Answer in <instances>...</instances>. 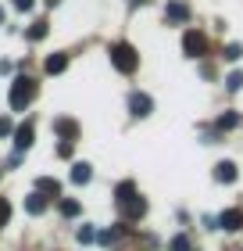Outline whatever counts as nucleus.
<instances>
[{
	"label": "nucleus",
	"instance_id": "f257e3e1",
	"mask_svg": "<svg viewBox=\"0 0 243 251\" xmlns=\"http://www.w3.org/2000/svg\"><path fill=\"white\" fill-rule=\"evenodd\" d=\"M108 54H111V65L118 68L122 75L136 72V65H140V54H136V47H133V43H125V40L111 43V47H108Z\"/></svg>",
	"mask_w": 243,
	"mask_h": 251
},
{
	"label": "nucleus",
	"instance_id": "f03ea898",
	"mask_svg": "<svg viewBox=\"0 0 243 251\" xmlns=\"http://www.w3.org/2000/svg\"><path fill=\"white\" fill-rule=\"evenodd\" d=\"M32 97H36V83H32L29 75H18L15 83H11V94H7L11 108H15V111H25Z\"/></svg>",
	"mask_w": 243,
	"mask_h": 251
},
{
	"label": "nucleus",
	"instance_id": "7ed1b4c3",
	"mask_svg": "<svg viewBox=\"0 0 243 251\" xmlns=\"http://www.w3.org/2000/svg\"><path fill=\"white\" fill-rule=\"evenodd\" d=\"M204 50H207V40H204V32L190 29L186 36H182V54H186V58H204Z\"/></svg>",
	"mask_w": 243,
	"mask_h": 251
},
{
	"label": "nucleus",
	"instance_id": "20e7f679",
	"mask_svg": "<svg viewBox=\"0 0 243 251\" xmlns=\"http://www.w3.org/2000/svg\"><path fill=\"white\" fill-rule=\"evenodd\" d=\"M129 111L136 119H147L150 111H154V100H150L147 94H140V90H136V94H129Z\"/></svg>",
	"mask_w": 243,
	"mask_h": 251
},
{
	"label": "nucleus",
	"instance_id": "39448f33",
	"mask_svg": "<svg viewBox=\"0 0 243 251\" xmlns=\"http://www.w3.org/2000/svg\"><path fill=\"white\" fill-rule=\"evenodd\" d=\"M32 140H36V129H32V122H22L18 129H15V151H18V154L29 151Z\"/></svg>",
	"mask_w": 243,
	"mask_h": 251
},
{
	"label": "nucleus",
	"instance_id": "423d86ee",
	"mask_svg": "<svg viewBox=\"0 0 243 251\" xmlns=\"http://www.w3.org/2000/svg\"><path fill=\"white\" fill-rule=\"evenodd\" d=\"M218 226H222V230H229V233L243 230V212H240V208H225L222 215H218Z\"/></svg>",
	"mask_w": 243,
	"mask_h": 251
},
{
	"label": "nucleus",
	"instance_id": "0eeeda50",
	"mask_svg": "<svg viewBox=\"0 0 243 251\" xmlns=\"http://www.w3.org/2000/svg\"><path fill=\"white\" fill-rule=\"evenodd\" d=\"M165 18L172 22V25H182V22H186V18H190V7H186V4H182V0H172V4L165 7Z\"/></svg>",
	"mask_w": 243,
	"mask_h": 251
},
{
	"label": "nucleus",
	"instance_id": "6e6552de",
	"mask_svg": "<svg viewBox=\"0 0 243 251\" xmlns=\"http://www.w3.org/2000/svg\"><path fill=\"white\" fill-rule=\"evenodd\" d=\"M118 208H122V215H125V219H140V215L147 212V201L140 198V194H136V198H129L125 204H118Z\"/></svg>",
	"mask_w": 243,
	"mask_h": 251
},
{
	"label": "nucleus",
	"instance_id": "1a4fd4ad",
	"mask_svg": "<svg viewBox=\"0 0 243 251\" xmlns=\"http://www.w3.org/2000/svg\"><path fill=\"white\" fill-rule=\"evenodd\" d=\"M25 212L29 215H43V212H47V194H29V198H25Z\"/></svg>",
	"mask_w": 243,
	"mask_h": 251
},
{
	"label": "nucleus",
	"instance_id": "9d476101",
	"mask_svg": "<svg viewBox=\"0 0 243 251\" xmlns=\"http://www.w3.org/2000/svg\"><path fill=\"white\" fill-rule=\"evenodd\" d=\"M36 190L47 194V198H61V183H57L54 176H40V179H36Z\"/></svg>",
	"mask_w": 243,
	"mask_h": 251
},
{
	"label": "nucleus",
	"instance_id": "9b49d317",
	"mask_svg": "<svg viewBox=\"0 0 243 251\" xmlns=\"http://www.w3.org/2000/svg\"><path fill=\"white\" fill-rule=\"evenodd\" d=\"M215 179H218V183H233V179H236V165L233 162H218L215 165Z\"/></svg>",
	"mask_w": 243,
	"mask_h": 251
},
{
	"label": "nucleus",
	"instance_id": "f8f14e48",
	"mask_svg": "<svg viewBox=\"0 0 243 251\" xmlns=\"http://www.w3.org/2000/svg\"><path fill=\"white\" fill-rule=\"evenodd\" d=\"M89 179H93V169H89L86 162H75V165H72V183L83 187V183H89Z\"/></svg>",
	"mask_w": 243,
	"mask_h": 251
},
{
	"label": "nucleus",
	"instance_id": "ddd939ff",
	"mask_svg": "<svg viewBox=\"0 0 243 251\" xmlns=\"http://www.w3.org/2000/svg\"><path fill=\"white\" fill-rule=\"evenodd\" d=\"M54 133H57V136H65V140H72V136L79 133V126H75L72 119H54Z\"/></svg>",
	"mask_w": 243,
	"mask_h": 251
},
{
	"label": "nucleus",
	"instance_id": "4468645a",
	"mask_svg": "<svg viewBox=\"0 0 243 251\" xmlns=\"http://www.w3.org/2000/svg\"><path fill=\"white\" fill-rule=\"evenodd\" d=\"M129 198H136V183H133V179H122V183H118V190H114V201H118V204H125Z\"/></svg>",
	"mask_w": 243,
	"mask_h": 251
},
{
	"label": "nucleus",
	"instance_id": "2eb2a0df",
	"mask_svg": "<svg viewBox=\"0 0 243 251\" xmlns=\"http://www.w3.org/2000/svg\"><path fill=\"white\" fill-rule=\"evenodd\" d=\"M43 68H47L50 75H57V72H65V68H68V58H65V54H50V58L43 61Z\"/></svg>",
	"mask_w": 243,
	"mask_h": 251
},
{
	"label": "nucleus",
	"instance_id": "dca6fc26",
	"mask_svg": "<svg viewBox=\"0 0 243 251\" xmlns=\"http://www.w3.org/2000/svg\"><path fill=\"white\" fill-rule=\"evenodd\" d=\"M61 215H65V219H75V215H79V201L75 198H65L61 201Z\"/></svg>",
	"mask_w": 243,
	"mask_h": 251
},
{
	"label": "nucleus",
	"instance_id": "f3484780",
	"mask_svg": "<svg viewBox=\"0 0 243 251\" xmlns=\"http://www.w3.org/2000/svg\"><path fill=\"white\" fill-rule=\"evenodd\" d=\"M233 126H240V115H236V111H225V115L218 119V129H233Z\"/></svg>",
	"mask_w": 243,
	"mask_h": 251
},
{
	"label": "nucleus",
	"instance_id": "a211bd4d",
	"mask_svg": "<svg viewBox=\"0 0 243 251\" xmlns=\"http://www.w3.org/2000/svg\"><path fill=\"white\" fill-rule=\"evenodd\" d=\"M172 251H193V248H190V237H186V233L172 237Z\"/></svg>",
	"mask_w": 243,
	"mask_h": 251
},
{
	"label": "nucleus",
	"instance_id": "6ab92c4d",
	"mask_svg": "<svg viewBox=\"0 0 243 251\" xmlns=\"http://www.w3.org/2000/svg\"><path fill=\"white\" fill-rule=\"evenodd\" d=\"M222 54H225V61H240V58H243V47H240V43H229Z\"/></svg>",
	"mask_w": 243,
	"mask_h": 251
},
{
	"label": "nucleus",
	"instance_id": "aec40b11",
	"mask_svg": "<svg viewBox=\"0 0 243 251\" xmlns=\"http://www.w3.org/2000/svg\"><path fill=\"white\" fill-rule=\"evenodd\" d=\"M240 86H243V72H233V75L225 79V90H229V94H236Z\"/></svg>",
	"mask_w": 243,
	"mask_h": 251
},
{
	"label": "nucleus",
	"instance_id": "412c9836",
	"mask_svg": "<svg viewBox=\"0 0 243 251\" xmlns=\"http://www.w3.org/2000/svg\"><path fill=\"white\" fill-rule=\"evenodd\" d=\"M75 237H79V244H89V241H93V226H79V230H75Z\"/></svg>",
	"mask_w": 243,
	"mask_h": 251
},
{
	"label": "nucleus",
	"instance_id": "4be33fe9",
	"mask_svg": "<svg viewBox=\"0 0 243 251\" xmlns=\"http://www.w3.org/2000/svg\"><path fill=\"white\" fill-rule=\"evenodd\" d=\"M47 36V22H36V25L29 29V40H43Z\"/></svg>",
	"mask_w": 243,
	"mask_h": 251
},
{
	"label": "nucleus",
	"instance_id": "5701e85b",
	"mask_svg": "<svg viewBox=\"0 0 243 251\" xmlns=\"http://www.w3.org/2000/svg\"><path fill=\"white\" fill-rule=\"evenodd\" d=\"M7 219H11V201L0 198V226H7Z\"/></svg>",
	"mask_w": 243,
	"mask_h": 251
},
{
	"label": "nucleus",
	"instance_id": "b1692460",
	"mask_svg": "<svg viewBox=\"0 0 243 251\" xmlns=\"http://www.w3.org/2000/svg\"><path fill=\"white\" fill-rule=\"evenodd\" d=\"M57 154H61V158H72V140H61V144H57Z\"/></svg>",
	"mask_w": 243,
	"mask_h": 251
},
{
	"label": "nucleus",
	"instance_id": "393cba45",
	"mask_svg": "<svg viewBox=\"0 0 243 251\" xmlns=\"http://www.w3.org/2000/svg\"><path fill=\"white\" fill-rule=\"evenodd\" d=\"M114 237H118V230H104V233H100V241H104V244H111Z\"/></svg>",
	"mask_w": 243,
	"mask_h": 251
},
{
	"label": "nucleus",
	"instance_id": "a878e982",
	"mask_svg": "<svg viewBox=\"0 0 243 251\" xmlns=\"http://www.w3.org/2000/svg\"><path fill=\"white\" fill-rule=\"evenodd\" d=\"M11 4H15L18 11H29V7H32V0H11Z\"/></svg>",
	"mask_w": 243,
	"mask_h": 251
},
{
	"label": "nucleus",
	"instance_id": "bb28decb",
	"mask_svg": "<svg viewBox=\"0 0 243 251\" xmlns=\"http://www.w3.org/2000/svg\"><path fill=\"white\" fill-rule=\"evenodd\" d=\"M47 4H50V7H57V4H61V0H47Z\"/></svg>",
	"mask_w": 243,
	"mask_h": 251
},
{
	"label": "nucleus",
	"instance_id": "cd10ccee",
	"mask_svg": "<svg viewBox=\"0 0 243 251\" xmlns=\"http://www.w3.org/2000/svg\"><path fill=\"white\" fill-rule=\"evenodd\" d=\"M0 22H4V11H0Z\"/></svg>",
	"mask_w": 243,
	"mask_h": 251
}]
</instances>
